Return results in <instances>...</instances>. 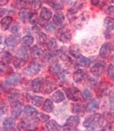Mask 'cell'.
<instances>
[{
  "instance_id": "484cf974",
  "label": "cell",
  "mask_w": 114,
  "mask_h": 131,
  "mask_svg": "<svg viewBox=\"0 0 114 131\" xmlns=\"http://www.w3.org/2000/svg\"><path fill=\"white\" fill-rule=\"evenodd\" d=\"M86 110V108L83 106V104H72L71 106V111L73 113H83V111Z\"/></svg>"
},
{
  "instance_id": "f1b7e54d",
  "label": "cell",
  "mask_w": 114,
  "mask_h": 131,
  "mask_svg": "<svg viewBox=\"0 0 114 131\" xmlns=\"http://www.w3.org/2000/svg\"><path fill=\"white\" fill-rule=\"evenodd\" d=\"M43 101V97L39 96H35L34 97L31 98V103L32 104L37 107H39L42 105Z\"/></svg>"
},
{
  "instance_id": "e575fe53",
  "label": "cell",
  "mask_w": 114,
  "mask_h": 131,
  "mask_svg": "<svg viewBox=\"0 0 114 131\" xmlns=\"http://www.w3.org/2000/svg\"><path fill=\"white\" fill-rule=\"evenodd\" d=\"M28 19L31 24H37L38 22V16L37 13H29L28 16Z\"/></svg>"
},
{
  "instance_id": "83f0119b",
  "label": "cell",
  "mask_w": 114,
  "mask_h": 131,
  "mask_svg": "<svg viewBox=\"0 0 114 131\" xmlns=\"http://www.w3.org/2000/svg\"><path fill=\"white\" fill-rule=\"evenodd\" d=\"M104 26L109 31L113 30L114 18H111V17H106L104 20Z\"/></svg>"
},
{
  "instance_id": "44dd1931",
  "label": "cell",
  "mask_w": 114,
  "mask_h": 131,
  "mask_svg": "<svg viewBox=\"0 0 114 131\" xmlns=\"http://www.w3.org/2000/svg\"><path fill=\"white\" fill-rule=\"evenodd\" d=\"M50 6L54 10H62L64 7L63 0H51Z\"/></svg>"
},
{
  "instance_id": "1f68e13d",
  "label": "cell",
  "mask_w": 114,
  "mask_h": 131,
  "mask_svg": "<svg viewBox=\"0 0 114 131\" xmlns=\"http://www.w3.org/2000/svg\"><path fill=\"white\" fill-rule=\"evenodd\" d=\"M46 46H47V48L49 49L50 50H55L58 48L57 43H56V40L54 39V38H51V39L49 40Z\"/></svg>"
},
{
  "instance_id": "7c38bea8",
  "label": "cell",
  "mask_w": 114,
  "mask_h": 131,
  "mask_svg": "<svg viewBox=\"0 0 114 131\" xmlns=\"http://www.w3.org/2000/svg\"><path fill=\"white\" fill-rule=\"evenodd\" d=\"M86 75V73L85 72L84 70H78L74 73L73 79H74V81L76 83H79L83 81Z\"/></svg>"
},
{
  "instance_id": "f35d334b",
  "label": "cell",
  "mask_w": 114,
  "mask_h": 131,
  "mask_svg": "<svg viewBox=\"0 0 114 131\" xmlns=\"http://www.w3.org/2000/svg\"><path fill=\"white\" fill-rule=\"evenodd\" d=\"M41 4H42V0H32L31 2L32 7L35 10H39L40 9Z\"/></svg>"
},
{
  "instance_id": "7dc6e473",
  "label": "cell",
  "mask_w": 114,
  "mask_h": 131,
  "mask_svg": "<svg viewBox=\"0 0 114 131\" xmlns=\"http://www.w3.org/2000/svg\"><path fill=\"white\" fill-rule=\"evenodd\" d=\"M106 13L107 14H114V6H109L106 10Z\"/></svg>"
},
{
  "instance_id": "ee69618b",
  "label": "cell",
  "mask_w": 114,
  "mask_h": 131,
  "mask_svg": "<svg viewBox=\"0 0 114 131\" xmlns=\"http://www.w3.org/2000/svg\"><path fill=\"white\" fill-rule=\"evenodd\" d=\"M38 41L39 43H45V40H46V36L43 33H39L38 35Z\"/></svg>"
},
{
  "instance_id": "c3c4849f",
  "label": "cell",
  "mask_w": 114,
  "mask_h": 131,
  "mask_svg": "<svg viewBox=\"0 0 114 131\" xmlns=\"http://www.w3.org/2000/svg\"><path fill=\"white\" fill-rule=\"evenodd\" d=\"M109 101L112 105L114 106V91L111 92L109 94Z\"/></svg>"
},
{
  "instance_id": "f5cc1de1",
  "label": "cell",
  "mask_w": 114,
  "mask_h": 131,
  "mask_svg": "<svg viewBox=\"0 0 114 131\" xmlns=\"http://www.w3.org/2000/svg\"><path fill=\"white\" fill-rule=\"evenodd\" d=\"M66 2H71V0H65Z\"/></svg>"
},
{
  "instance_id": "bcb514c9",
  "label": "cell",
  "mask_w": 114,
  "mask_h": 131,
  "mask_svg": "<svg viewBox=\"0 0 114 131\" xmlns=\"http://www.w3.org/2000/svg\"><path fill=\"white\" fill-rule=\"evenodd\" d=\"M40 119L43 122H46L47 121L49 120V116L43 113H40Z\"/></svg>"
},
{
  "instance_id": "52a82bcc",
  "label": "cell",
  "mask_w": 114,
  "mask_h": 131,
  "mask_svg": "<svg viewBox=\"0 0 114 131\" xmlns=\"http://www.w3.org/2000/svg\"><path fill=\"white\" fill-rule=\"evenodd\" d=\"M55 89V83L52 79L50 78H46V81L43 83V87L41 92L43 94H49L53 92Z\"/></svg>"
},
{
  "instance_id": "681fc988",
  "label": "cell",
  "mask_w": 114,
  "mask_h": 131,
  "mask_svg": "<svg viewBox=\"0 0 114 131\" xmlns=\"http://www.w3.org/2000/svg\"><path fill=\"white\" fill-rule=\"evenodd\" d=\"M91 2L93 5L94 6H97L99 5V4L100 3V0H91Z\"/></svg>"
},
{
  "instance_id": "f907efd6",
  "label": "cell",
  "mask_w": 114,
  "mask_h": 131,
  "mask_svg": "<svg viewBox=\"0 0 114 131\" xmlns=\"http://www.w3.org/2000/svg\"><path fill=\"white\" fill-rule=\"evenodd\" d=\"M9 0H1V6H4V5H6V4L8 3Z\"/></svg>"
},
{
  "instance_id": "9c48e42d",
  "label": "cell",
  "mask_w": 114,
  "mask_h": 131,
  "mask_svg": "<svg viewBox=\"0 0 114 131\" xmlns=\"http://www.w3.org/2000/svg\"><path fill=\"white\" fill-rule=\"evenodd\" d=\"M113 50V47L111 46L110 43H104L102 46L100 50L99 55L103 58H107L108 56L111 55L112 50Z\"/></svg>"
},
{
  "instance_id": "6da1fadb",
  "label": "cell",
  "mask_w": 114,
  "mask_h": 131,
  "mask_svg": "<svg viewBox=\"0 0 114 131\" xmlns=\"http://www.w3.org/2000/svg\"><path fill=\"white\" fill-rule=\"evenodd\" d=\"M101 116L100 114H93L87 117L83 122V126L89 130H96L101 123Z\"/></svg>"
},
{
  "instance_id": "4dcf8cb0",
  "label": "cell",
  "mask_w": 114,
  "mask_h": 131,
  "mask_svg": "<svg viewBox=\"0 0 114 131\" xmlns=\"http://www.w3.org/2000/svg\"><path fill=\"white\" fill-rule=\"evenodd\" d=\"M65 48H62L61 49H59L56 50V55L59 57L62 60H66L68 58V55L66 54V51L65 50Z\"/></svg>"
},
{
  "instance_id": "603a6c76",
  "label": "cell",
  "mask_w": 114,
  "mask_h": 131,
  "mask_svg": "<svg viewBox=\"0 0 114 131\" xmlns=\"http://www.w3.org/2000/svg\"><path fill=\"white\" fill-rule=\"evenodd\" d=\"M16 58L21 59V60H24V61H27L28 60V58H29V55H28L27 50L25 48H23L19 49L18 51L16 52Z\"/></svg>"
},
{
  "instance_id": "f546056e",
  "label": "cell",
  "mask_w": 114,
  "mask_h": 131,
  "mask_svg": "<svg viewBox=\"0 0 114 131\" xmlns=\"http://www.w3.org/2000/svg\"><path fill=\"white\" fill-rule=\"evenodd\" d=\"M34 37L28 35V36H25L24 37H23V38H22V43L24 46H31V44L34 43Z\"/></svg>"
},
{
  "instance_id": "4fadbf2b",
  "label": "cell",
  "mask_w": 114,
  "mask_h": 131,
  "mask_svg": "<svg viewBox=\"0 0 114 131\" xmlns=\"http://www.w3.org/2000/svg\"><path fill=\"white\" fill-rule=\"evenodd\" d=\"M24 112L27 116H29V117H31V118L36 117L37 114L39 113L38 111L31 105H27L24 108Z\"/></svg>"
},
{
  "instance_id": "7a4b0ae2",
  "label": "cell",
  "mask_w": 114,
  "mask_h": 131,
  "mask_svg": "<svg viewBox=\"0 0 114 131\" xmlns=\"http://www.w3.org/2000/svg\"><path fill=\"white\" fill-rule=\"evenodd\" d=\"M56 36L61 41L64 43H68L71 39V31L68 28L63 27L59 28L56 33Z\"/></svg>"
},
{
  "instance_id": "8fae6325",
  "label": "cell",
  "mask_w": 114,
  "mask_h": 131,
  "mask_svg": "<svg viewBox=\"0 0 114 131\" xmlns=\"http://www.w3.org/2000/svg\"><path fill=\"white\" fill-rule=\"evenodd\" d=\"M43 78L42 77H39L36 78L31 82V89L34 92H39L41 91V87L43 84Z\"/></svg>"
},
{
  "instance_id": "9a60e30c",
  "label": "cell",
  "mask_w": 114,
  "mask_h": 131,
  "mask_svg": "<svg viewBox=\"0 0 114 131\" xmlns=\"http://www.w3.org/2000/svg\"><path fill=\"white\" fill-rule=\"evenodd\" d=\"M14 125H15L14 119L12 117H9V118L5 119L3 122V129L6 130H12L14 128Z\"/></svg>"
},
{
  "instance_id": "b9f144b4",
  "label": "cell",
  "mask_w": 114,
  "mask_h": 131,
  "mask_svg": "<svg viewBox=\"0 0 114 131\" xmlns=\"http://www.w3.org/2000/svg\"><path fill=\"white\" fill-rule=\"evenodd\" d=\"M45 29L48 32H52V31H54L56 29V26L52 24V23H48V24H46L45 25Z\"/></svg>"
},
{
  "instance_id": "ffe728a7",
  "label": "cell",
  "mask_w": 114,
  "mask_h": 131,
  "mask_svg": "<svg viewBox=\"0 0 114 131\" xmlns=\"http://www.w3.org/2000/svg\"><path fill=\"white\" fill-rule=\"evenodd\" d=\"M46 128L48 130L56 131L61 129V126L54 120H51L46 123Z\"/></svg>"
},
{
  "instance_id": "ab89813d",
  "label": "cell",
  "mask_w": 114,
  "mask_h": 131,
  "mask_svg": "<svg viewBox=\"0 0 114 131\" xmlns=\"http://www.w3.org/2000/svg\"><path fill=\"white\" fill-rule=\"evenodd\" d=\"M26 61H24V60H22L21 59H19L17 58H15L14 59V67L16 68H20V67H22L23 64H24V62Z\"/></svg>"
},
{
  "instance_id": "8d00e7d4",
  "label": "cell",
  "mask_w": 114,
  "mask_h": 131,
  "mask_svg": "<svg viewBox=\"0 0 114 131\" xmlns=\"http://www.w3.org/2000/svg\"><path fill=\"white\" fill-rule=\"evenodd\" d=\"M107 76L109 79L114 81V67L113 64H109L107 69Z\"/></svg>"
},
{
  "instance_id": "836d02e7",
  "label": "cell",
  "mask_w": 114,
  "mask_h": 131,
  "mask_svg": "<svg viewBox=\"0 0 114 131\" xmlns=\"http://www.w3.org/2000/svg\"><path fill=\"white\" fill-rule=\"evenodd\" d=\"M16 5L19 7H20L21 9H25L27 8L29 6L31 3L29 0H16Z\"/></svg>"
},
{
  "instance_id": "2e32d148",
  "label": "cell",
  "mask_w": 114,
  "mask_h": 131,
  "mask_svg": "<svg viewBox=\"0 0 114 131\" xmlns=\"http://www.w3.org/2000/svg\"><path fill=\"white\" fill-rule=\"evenodd\" d=\"M77 63L79 66L83 67H89L90 64H91V61L89 58H86L85 56L82 55H79L77 58Z\"/></svg>"
},
{
  "instance_id": "d590c367",
  "label": "cell",
  "mask_w": 114,
  "mask_h": 131,
  "mask_svg": "<svg viewBox=\"0 0 114 131\" xmlns=\"http://www.w3.org/2000/svg\"><path fill=\"white\" fill-rule=\"evenodd\" d=\"M12 56L9 52H6L2 57V62H3L6 64V63H9L12 61Z\"/></svg>"
},
{
  "instance_id": "7402d4cb",
  "label": "cell",
  "mask_w": 114,
  "mask_h": 131,
  "mask_svg": "<svg viewBox=\"0 0 114 131\" xmlns=\"http://www.w3.org/2000/svg\"><path fill=\"white\" fill-rule=\"evenodd\" d=\"M54 106L53 104V101L51 99H47L43 102V111H44L46 113H50L54 110Z\"/></svg>"
},
{
  "instance_id": "d6a6232c",
  "label": "cell",
  "mask_w": 114,
  "mask_h": 131,
  "mask_svg": "<svg viewBox=\"0 0 114 131\" xmlns=\"http://www.w3.org/2000/svg\"><path fill=\"white\" fill-rule=\"evenodd\" d=\"M61 70H62L61 65L59 64H57V63L51 65L49 67V72L51 73L54 74H59L61 72Z\"/></svg>"
},
{
  "instance_id": "277c9868",
  "label": "cell",
  "mask_w": 114,
  "mask_h": 131,
  "mask_svg": "<svg viewBox=\"0 0 114 131\" xmlns=\"http://www.w3.org/2000/svg\"><path fill=\"white\" fill-rule=\"evenodd\" d=\"M41 70V65L37 62H33L30 63V64L25 67L23 70V72L26 75L28 76H32V75H36L38 73H39Z\"/></svg>"
},
{
  "instance_id": "60d3db41",
  "label": "cell",
  "mask_w": 114,
  "mask_h": 131,
  "mask_svg": "<svg viewBox=\"0 0 114 131\" xmlns=\"http://www.w3.org/2000/svg\"><path fill=\"white\" fill-rule=\"evenodd\" d=\"M19 30V23H16V22L12 25L9 28V31L12 34H16Z\"/></svg>"
},
{
  "instance_id": "e0dca14e",
  "label": "cell",
  "mask_w": 114,
  "mask_h": 131,
  "mask_svg": "<svg viewBox=\"0 0 114 131\" xmlns=\"http://www.w3.org/2000/svg\"><path fill=\"white\" fill-rule=\"evenodd\" d=\"M99 101L96 99H93L90 101L89 103L88 104L87 106V111L89 113H94L96 111L99 109Z\"/></svg>"
},
{
  "instance_id": "5bb4252c",
  "label": "cell",
  "mask_w": 114,
  "mask_h": 131,
  "mask_svg": "<svg viewBox=\"0 0 114 131\" xmlns=\"http://www.w3.org/2000/svg\"><path fill=\"white\" fill-rule=\"evenodd\" d=\"M51 99L56 103H60L65 99L64 94L61 90H57L52 94Z\"/></svg>"
},
{
  "instance_id": "816d5d0a",
  "label": "cell",
  "mask_w": 114,
  "mask_h": 131,
  "mask_svg": "<svg viewBox=\"0 0 114 131\" xmlns=\"http://www.w3.org/2000/svg\"><path fill=\"white\" fill-rule=\"evenodd\" d=\"M112 61H113V62L114 63V55L112 57Z\"/></svg>"
},
{
  "instance_id": "4316f807",
  "label": "cell",
  "mask_w": 114,
  "mask_h": 131,
  "mask_svg": "<svg viewBox=\"0 0 114 131\" xmlns=\"http://www.w3.org/2000/svg\"><path fill=\"white\" fill-rule=\"evenodd\" d=\"M18 39L15 36H9L5 40L6 46L10 48H14L18 44Z\"/></svg>"
},
{
  "instance_id": "db71d44e",
  "label": "cell",
  "mask_w": 114,
  "mask_h": 131,
  "mask_svg": "<svg viewBox=\"0 0 114 131\" xmlns=\"http://www.w3.org/2000/svg\"><path fill=\"white\" fill-rule=\"evenodd\" d=\"M111 1V2H112V3H114V0H110Z\"/></svg>"
},
{
  "instance_id": "74e56055",
  "label": "cell",
  "mask_w": 114,
  "mask_h": 131,
  "mask_svg": "<svg viewBox=\"0 0 114 131\" xmlns=\"http://www.w3.org/2000/svg\"><path fill=\"white\" fill-rule=\"evenodd\" d=\"M82 97L83 98L84 100H89V99H91L92 98V94L90 90L87 89H83V92H82Z\"/></svg>"
},
{
  "instance_id": "f6af8a7d",
  "label": "cell",
  "mask_w": 114,
  "mask_h": 131,
  "mask_svg": "<svg viewBox=\"0 0 114 131\" xmlns=\"http://www.w3.org/2000/svg\"><path fill=\"white\" fill-rule=\"evenodd\" d=\"M6 104H4L3 101H2V105H1V113L2 114H6L7 113V107Z\"/></svg>"
},
{
  "instance_id": "ac0fdd59",
  "label": "cell",
  "mask_w": 114,
  "mask_h": 131,
  "mask_svg": "<svg viewBox=\"0 0 114 131\" xmlns=\"http://www.w3.org/2000/svg\"><path fill=\"white\" fill-rule=\"evenodd\" d=\"M31 58L34 59H39L43 55V51L38 46H34L31 48Z\"/></svg>"
},
{
  "instance_id": "7bdbcfd3",
  "label": "cell",
  "mask_w": 114,
  "mask_h": 131,
  "mask_svg": "<svg viewBox=\"0 0 114 131\" xmlns=\"http://www.w3.org/2000/svg\"><path fill=\"white\" fill-rule=\"evenodd\" d=\"M28 16H29V14L27 12V11L26 10H22V12H20L19 13V18L22 20V21H25V20L27 19V18L28 17Z\"/></svg>"
},
{
  "instance_id": "30bf717a",
  "label": "cell",
  "mask_w": 114,
  "mask_h": 131,
  "mask_svg": "<svg viewBox=\"0 0 114 131\" xmlns=\"http://www.w3.org/2000/svg\"><path fill=\"white\" fill-rule=\"evenodd\" d=\"M22 105L20 102H14L12 103V109H11V113L14 117L17 118L20 116L22 113Z\"/></svg>"
},
{
  "instance_id": "5b68a950",
  "label": "cell",
  "mask_w": 114,
  "mask_h": 131,
  "mask_svg": "<svg viewBox=\"0 0 114 131\" xmlns=\"http://www.w3.org/2000/svg\"><path fill=\"white\" fill-rule=\"evenodd\" d=\"M65 90H66V94L67 95L68 99L74 101H77L79 100L80 92L78 91V89L76 87L71 86V87H68Z\"/></svg>"
},
{
  "instance_id": "d6986e66",
  "label": "cell",
  "mask_w": 114,
  "mask_h": 131,
  "mask_svg": "<svg viewBox=\"0 0 114 131\" xmlns=\"http://www.w3.org/2000/svg\"><path fill=\"white\" fill-rule=\"evenodd\" d=\"M52 12L49 9L46 8V7H43L40 13L41 18L43 21H48L50 18H51Z\"/></svg>"
},
{
  "instance_id": "3957f363",
  "label": "cell",
  "mask_w": 114,
  "mask_h": 131,
  "mask_svg": "<svg viewBox=\"0 0 114 131\" xmlns=\"http://www.w3.org/2000/svg\"><path fill=\"white\" fill-rule=\"evenodd\" d=\"M79 122H80V118L79 117L77 116H70L66 122L63 126V129L66 130H75L78 128V126L79 125Z\"/></svg>"
},
{
  "instance_id": "d4e9b609",
  "label": "cell",
  "mask_w": 114,
  "mask_h": 131,
  "mask_svg": "<svg viewBox=\"0 0 114 131\" xmlns=\"http://www.w3.org/2000/svg\"><path fill=\"white\" fill-rule=\"evenodd\" d=\"M53 19H54V21L56 23V24H62V23L64 21V14L62 12H56L55 14H54V17H53Z\"/></svg>"
},
{
  "instance_id": "ba28073f",
  "label": "cell",
  "mask_w": 114,
  "mask_h": 131,
  "mask_svg": "<svg viewBox=\"0 0 114 131\" xmlns=\"http://www.w3.org/2000/svg\"><path fill=\"white\" fill-rule=\"evenodd\" d=\"M21 77L20 74L16 72H14L9 74L6 78V83L7 84L11 86H16L20 82Z\"/></svg>"
},
{
  "instance_id": "8992f818",
  "label": "cell",
  "mask_w": 114,
  "mask_h": 131,
  "mask_svg": "<svg viewBox=\"0 0 114 131\" xmlns=\"http://www.w3.org/2000/svg\"><path fill=\"white\" fill-rule=\"evenodd\" d=\"M106 63L104 62L100 61L96 62L91 68V72L95 77H100L103 72L105 69Z\"/></svg>"
},
{
  "instance_id": "cb8c5ba5",
  "label": "cell",
  "mask_w": 114,
  "mask_h": 131,
  "mask_svg": "<svg viewBox=\"0 0 114 131\" xmlns=\"http://www.w3.org/2000/svg\"><path fill=\"white\" fill-rule=\"evenodd\" d=\"M12 17H11V16H6V17L2 18V20L1 21V26H2V30H4V31L7 30L9 28L11 23L12 22Z\"/></svg>"
}]
</instances>
